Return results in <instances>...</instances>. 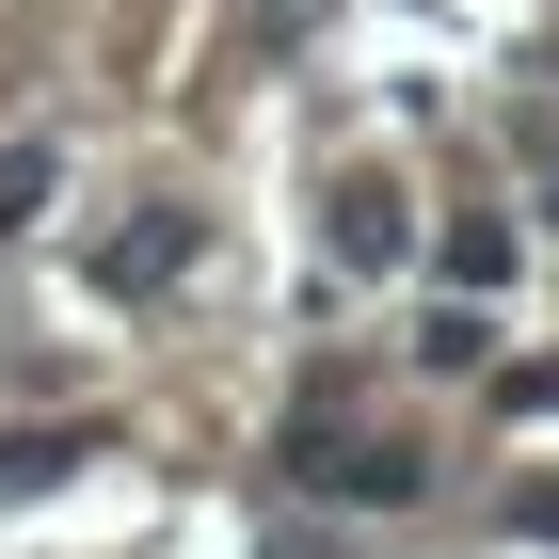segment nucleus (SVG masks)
Segmentation results:
<instances>
[{
  "label": "nucleus",
  "instance_id": "7",
  "mask_svg": "<svg viewBox=\"0 0 559 559\" xmlns=\"http://www.w3.org/2000/svg\"><path fill=\"white\" fill-rule=\"evenodd\" d=\"M527 176H544V224H559V129H527Z\"/></svg>",
  "mask_w": 559,
  "mask_h": 559
},
{
  "label": "nucleus",
  "instance_id": "3",
  "mask_svg": "<svg viewBox=\"0 0 559 559\" xmlns=\"http://www.w3.org/2000/svg\"><path fill=\"white\" fill-rule=\"evenodd\" d=\"M96 272H112L129 304H144V288H176V272H192V224H176V209H160V224H129V240H112Z\"/></svg>",
  "mask_w": 559,
  "mask_h": 559
},
{
  "label": "nucleus",
  "instance_id": "5",
  "mask_svg": "<svg viewBox=\"0 0 559 559\" xmlns=\"http://www.w3.org/2000/svg\"><path fill=\"white\" fill-rule=\"evenodd\" d=\"M512 272V224H448V288H496Z\"/></svg>",
  "mask_w": 559,
  "mask_h": 559
},
{
  "label": "nucleus",
  "instance_id": "2",
  "mask_svg": "<svg viewBox=\"0 0 559 559\" xmlns=\"http://www.w3.org/2000/svg\"><path fill=\"white\" fill-rule=\"evenodd\" d=\"M400 240H416L400 192H384V176H352V192H336V272H400Z\"/></svg>",
  "mask_w": 559,
  "mask_h": 559
},
{
  "label": "nucleus",
  "instance_id": "4",
  "mask_svg": "<svg viewBox=\"0 0 559 559\" xmlns=\"http://www.w3.org/2000/svg\"><path fill=\"white\" fill-rule=\"evenodd\" d=\"M81 448H96V431H16V448H0V496H33V479H64Z\"/></svg>",
  "mask_w": 559,
  "mask_h": 559
},
{
  "label": "nucleus",
  "instance_id": "1",
  "mask_svg": "<svg viewBox=\"0 0 559 559\" xmlns=\"http://www.w3.org/2000/svg\"><path fill=\"white\" fill-rule=\"evenodd\" d=\"M288 479H320V496H368V512H400V496H416V448H384V431H336V416H304V431H288Z\"/></svg>",
  "mask_w": 559,
  "mask_h": 559
},
{
  "label": "nucleus",
  "instance_id": "6",
  "mask_svg": "<svg viewBox=\"0 0 559 559\" xmlns=\"http://www.w3.org/2000/svg\"><path fill=\"white\" fill-rule=\"evenodd\" d=\"M33 209H48V144H16V160H0V240H16Z\"/></svg>",
  "mask_w": 559,
  "mask_h": 559
}]
</instances>
